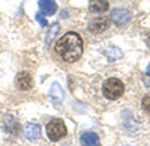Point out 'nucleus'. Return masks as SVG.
<instances>
[{
  "label": "nucleus",
  "mask_w": 150,
  "mask_h": 146,
  "mask_svg": "<svg viewBox=\"0 0 150 146\" xmlns=\"http://www.w3.org/2000/svg\"><path fill=\"white\" fill-rule=\"evenodd\" d=\"M83 48H84V44H83L81 36L75 32H68L60 39H57L54 45V53L62 62L74 63L81 57Z\"/></svg>",
  "instance_id": "f257e3e1"
},
{
  "label": "nucleus",
  "mask_w": 150,
  "mask_h": 146,
  "mask_svg": "<svg viewBox=\"0 0 150 146\" xmlns=\"http://www.w3.org/2000/svg\"><path fill=\"white\" fill-rule=\"evenodd\" d=\"M125 92V86L119 78H108L102 84V93L107 100H119Z\"/></svg>",
  "instance_id": "f03ea898"
},
{
  "label": "nucleus",
  "mask_w": 150,
  "mask_h": 146,
  "mask_svg": "<svg viewBox=\"0 0 150 146\" xmlns=\"http://www.w3.org/2000/svg\"><path fill=\"white\" fill-rule=\"evenodd\" d=\"M68 134L66 125L62 119H53L47 124V137L51 142H59Z\"/></svg>",
  "instance_id": "7ed1b4c3"
},
{
  "label": "nucleus",
  "mask_w": 150,
  "mask_h": 146,
  "mask_svg": "<svg viewBox=\"0 0 150 146\" xmlns=\"http://www.w3.org/2000/svg\"><path fill=\"white\" fill-rule=\"evenodd\" d=\"M15 86H17L18 90H23V92L30 90L33 88V78L30 75V72H27V71L18 72L17 78H15Z\"/></svg>",
  "instance_id": "20e7f679"
},
{
  "label": "nucleus",
  "mask_w": 150,
  "mask_h": 146,
  "mask_svg": "<svg viewBox=\"0 0 150 146\" xmlns=\"http://www.w3.org/2000/svg\"><path fill=\"white\" fill-rule=\"evenodd\" d=\"M132 20V14L128 9H114L111 12V21L117 26H126Z\"/></svg>",
  "instance_id": "39448f33"
},
{
  "label": "nucleus",
  "mask_w": 150,
  "mask_h": 146,
  "mask_svg": "<svg viewBox=\"0 0 150 146\" xmlns=\"http://www.w3.org/2000/svg\"><path fill=\"white\" fill-rule=\"evenodd\" d=\"M108 24H110L108 20L104 18V17L96 18V20H92V21H90V24H89V30H90L92 33H101V32H104V30L108 29Z\"/></svg>",
  "instance_id": "423d86ee"
},
{
  "label": "nucleus",
  "mask_w": 150,
  "mask_h": 146,
  "mask_svg": "<svg viewBox=\"0 0 150 146\" xmlns=\"http://www.w3.org/2000/svg\"><path fill=\"white\" fill-rule=\"evenodd\" d=\"M24 136H26V139L35 142L41 137V127L38 124H27L26 127H24Z\"/></svg>",
  "instance_id": "0eeeda50"
},
{
  "label": "nucleus",
  "mask_w": 150,
  "mask_h": 146,
  "mask_svg": "<svg viewBox=\"0 0 150 146\" xmlns=\"http://www.w3.org/2000/svg\"><path fill=\"white\" fill-rule=\"evenodd\" d=\"M39 9L44 15H54L57 12V5L54 0H39Z\"/></svg>",
  "instance_id": "6e6552de"
},
{
  "label": "nucleus",
  "mask_w": 150,
  "mask_h": 146,
  "mask_svg": "<svg viewBox=\"0 0 150 146\" xmlns=\"http://www.w3.org/2000/svg\"><path fill=\"white\" fill-rule=\"evenodd\" d=\"M89 9L93 14H101L108 9V0H90Z\"/></svg>",
  "instance_id": "1a4fd4ad"
},
{
  "label": "nucleus",
  "mask_w": 150,
  "mask_h": 146,
  "mask_svg": "<svg viewBox=\"0 0 150 146\" xmlns=\"http://www.w3.org/2000/svg\"><path fill=\"white\" fill-rule=\"evenodd\" d=\"M3 130L6 132H12V134H15V132L20 130V124L15 118L12 116H6L5 120H3Z\"/></svg>",
  "instance_id": "9d476101"
},
{
  "label": "nucleus",
  "mask_w": 150,
  "mask_h": 146,
  "mask_svg": "<svg viewBox=\"0 0 150 146\" xmlns=\"http://www.w3.org/2000/svg\"><path fill=\"white\" fill-rule=\"evenodd\" d=\"M80 142H81L83 146H96L99 143V137L95 132H84L80 137Z\"/></svg>",
  "instance_id": "9b49d317"
},
{
  "label": "nucleus",
  "mask_w": 150,
  "mask_h": 146,
  "mask_svg": "<svg viewBox=\"0 0 150 146\" xmlns=\"http://www.w3.org/2000/svg\"><path fill=\"white\" fill-rule=\"evenodd\" d=\"M50 96L53 98V101H54L56 104L63 101V89L60 88L59 83H53V84H51V89H50Z\"/></svg>",
  "instance_id": "f8f14e48"
},
{
  "label": "nucleus",
  "mask_w": 150,
  "mask_h": 146,
  "mask_svg": "<svg viewBox=\"0 0 150 146\" xmlns=\"http://www.w3.org/2000/svg\"><path fill=\"white\" fill-rule=\"evenodd\" d=\"M59 32H60V24H57V23L51 24V27L48 29V33H47V39H45L47 45H50V44L53 42V39L59 35Z\"/></svg>",
  "instance_id": "ddd939ff"
},
{
  "label": "nucleus",
  "mask_w": 150,
  "mask_h": 146,
  "mask_svg": "<svg viewBox=\"0 0 150 146\" xmlns=\"http://www.w3.org/2000/svg\"><path fill=\"white\" fill-rule=\"evenodd\" d=\"M143 108L147 115H150V93H147L143 98Z\"/></svg>",
  "instance_id": "4468645a"
},
{
  "label": "nucleus",
  "mask_w": 150,
  "mask_h": 146,
  "mask_svg": "<svg viewBox=\"0 0 150 146\" xmlns=\"http://www.w3.org/2000/svg\"><path fill=\"white\" fill-rule=\"evenodd\" d=\"M35 18H36V21L39 23L41 26H48V21L45 20V17H44V14H42V12H36Z\"/></svg>",
  "instance_id": "2eb2a0df"
},
{
  "label": "nucleus",
  "mask_w": 150,
  "mask_h": 146,
  "mask_svg": "<svg viewBox=\"0 0 150 146\" xmlns=\"http://www.w3.org/2000/svg\"><path fill=\"white\" fill-rule=\"evenodd\" d=\"M146 72H147V75H149V77H150V65H149V66H147V69H146Z\"/></svg>",
  "instance_id": "dca6fc26"
},
{
  "label": "nucleus",
  "mask_w": 150,
  "mask_h": 146,
  "mask_svg": "<svg viewBox=\"0 0 150 146\" xmlns=\"http://www.w3.org/2000/svg\"><path fill=\"white\" fill-rule=\"evenodd\" d=\"M96 146H99V145H96Z\"/></svg>",
  "instance_id": "f3484780"
}]
</instances>
